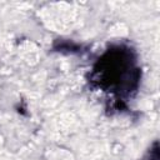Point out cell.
Segmentation results:
<instances>
[{
    "mask_svg": "<svg viewBox=\"0 0 160 160\" xmlns=\"http://www.w3.org/2000/svg\"><path fill=\"white\" fill-rule=\"evenodd\" d=\"M90 81L119 96H129L140 82V69L136 66L134 51L122 45L106 50L94 65Z\"/></svg>",
    "mask_w": 160,
    "mask_h": 160,
    "instance_id": "cell-1",
    "label": "cell"
},
{
    "mask_svg": "<svg viewBox=\"0 0 160 160\" xmlns=\"http://www.w3.org/2000/svg\"><path fill=\"white\" fill-rule=\"evenodd\" d=\"M154 150H150V159L149 160H159V151H158V142L154 145Z\"/></svg>",
    "mask_w": 160,
    "mask_h": 160,
    "instance_id": "cell-2",
    "label": "cell"
}]
</instances>
